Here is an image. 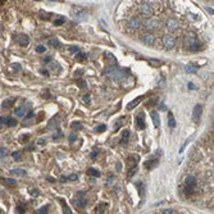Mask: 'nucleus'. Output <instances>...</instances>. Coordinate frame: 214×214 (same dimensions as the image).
<instances>
[{
	"label": "nucleus",
	"mask_w": 214,
	"mask_h": 214,
	"mask_svg": "<svg viewBox=\"0 0 214 214\" xmlns=\"http://www.w3.org/2000/svg\"><path fill=\"white\" fill-rule=\"evenodd\" d=\"M185 42L187 44L190 50H192V51H199L201 49V44L198 41L196 35H195L194 32L186 33V36H185Z\"/></svg>",
	"instance_id": "1"
},
{
	"label": "nucleus",
	"mask_w": 214,
	"mask_h": 214,
	"mask_svg": "<svg viewBox=\"0 0 214 214\" xmlns=\"http://www.w3.org/2000/svg\"><path fill=\"white\" fill-rule=\"evenodd\" d=\"M140 12L144 14V15H151L154 13V9L151 7V4L149 2H142L140 4Z\"/></svg>",
	"instance_id": "2"
},
{
	"label": "nucleus",
	"mask_w": 214,
	"mask_h": 214,
	"mask_svg": "<svg viewBox=\"0 0 214 214\" xmlns=\"http://www.w3.org/2000/svg\"><path fill=\"white\" fill-rule=\"evenodd\" d=\"M163 44L165 46V49H173L174 48V44H176V39L171 35H165L163 37Z\"/></svg>",
	"instance_id": "3"
},
{
	"label": "nucleus",
	"mask_w": 214,
	"mask_h": 214,
	"mask_svg": "<svg viewBox=\"0 0 214 214\" xmlns=\"http://www.w3.org/2000/svg\"><path fill=\"white\" fill-rule=\"evenodd\" d=\"M15 41L20 44L21 46H27L30 44V37L27 35H23V33H20L15 36Z\"/></svg>",
	"instance_id": "4"
},
{
	"label": "nucleus",
	"mask_w": 214,
	"mask_h": 214,
	"mask_svg": "<svg viewBox=\"0 0 214 214\" xmlns=\"http://www.w3.org/2000/svg\"><path fill=\"white\" fill-rule=\"evenodd\" d=\"M201 113H203V105L201 104H196L194 107V109H192V117H194V120H198L200 119V117H201Z\"/></svg>",
	"instance_id": "5"
},
{
	"label": "nucleus",
	"mask_w": 214,
	"mask_h": 214,
	"mask_svg": "<svg viewBox=\"0 0 214 214\" xmlns=\"http://www.w3.org/2000/svg\"><path fill=\"white\" fill-rule=\"evenodd\" d=\"M141 20L138 17H135V18H131L128 22V26H129V28L131 30H137V28H140V26H141Z\"/></svg>",
	"instance_id": "6"
},
{
	"label": "nucleus",
	"mask_w": 214,
	"mask_h": 214,
	"mask_svg": "<svg viewBox=\"0 0 214 214\" xmlns=\"http://www.w3.org/2000/svg\"><path fill=\"white\" fill-rule=\"evenodd\" d=\"M136 126L138 129H144L145 128V116L144 113L141 111V113H138L137 117H136Z\"/></svg>",
	"instance_id": "7"
},
{
	"label": "nucleus",
	"mask_w": 214,
	"mask_h": 214,
	"mask_svg": "<svg viewBox=\"0 0 214 214\" xmlns=\"http://www.w3.org/2000/svg\"><path fill=\"white\" fill-rule=\"evenodd\" d=\"M127 163H128V168L129 169H133V168H137V163H138V156L137 155H131L127 159Z\"/></svg>",
	"instance_id": "8"
},
{
	"label": "nucleus",
	"mask_w": 214,
	"mask_h": 214,
	"mask_svg": "<svg viewBox=\"0 0 214 214\" xmlns=\"http://www.w3.org/2000/svg\"><path fill=\"white\" fill-rule=\"evenodd\" d=\"M141 41H142L144 44H146V45H153L154 41H155V37H154L151 33H144V35L141 36Z\"/></svg>",
	"instance_id": "9"
},
{
	"label": "nucleus",
	"mask_w": 214,
	"mask_h": 214,
	"mask_svg": "<svg viewBox=\"0 0 214 214\" xmlns=\"http://www.w3.org/2000/svg\"><path fill=\"white\" fill-rule=\"evenodd\" d=\"M145 27L147 30H155V28H158L159 27V23H158V21L156 20H146L145 21Z\"/></svg>",
	"instance_id": "10"
},
{
	"label": "nucleus",
	"mask_w": 214,
	"mask_h": 214,
	"mask_svg": "<svg viewBox=\"0 0 214 214\" xmlns=\"http://www.w3.org/2000/svg\"><path fill=\"white\" fill-rule=\"evenodd\" d=\"M180 27V23H178V21L177 20H169L168 22H167V28H168L171 32H173V31H176Z\"/></svg>",
	"instance_id": "11"
},
{
	"label": "nucleus",
	"mask_w": 214,
	"mask_h": 214,
	"mask_svg": "<svg viewBox=\"0 0 214 214\" xmlns=\"http://www.w3.org/2000/svg\"><path fill=\"white\" fill-rule=\"evenodd\" d=\"M72 15L73 17H76V18H85L86 14H85V11L81 8H77V7H74L72 9Z\"/></svg>",
	"instance_id": "12"
},
{
	"label": "nucleus",
	"mask_w": 214,
	"mask_h": 214,
	"mask_svg": "<svg viewBox=\"0 0 214 214\" xmlns=\"http://www.w3.org/2000/svg\"><path fill=\"white\" fill-rule=\"evenodd\" d=\"M145 99V96L144 95H141V96H138V98H136L135 100H132V101H129V103H128V105H127V109L128 110H131V109H133L137 104H140L141 103V101Z\"/></svg>",
	"instance_id": "13"
},
{
	"label": "nucleus",
	"mask_w": 214,
	"mask_h": 214,
	"mask_svg": "<svg viewBox=\"0 0 214 214\" xmlns=\"http://www.w3.org/2000/svg\"><path fill=\"white\" fill-rule=\"evenodd\" d=\"M195 185H196V178L194 177V176H187L185 180V186L186 187H195Z\"/></svg>",
	"instance_id": "14"
},
{
	"label": "nucleus",
	"mask_w": 214,
	"mask_h": 214,
	"mask_svg": "<svg viewBox=\"0 0 214 214\" xmlns=\"http://www.w3.org/2000/svg\"><path fill=\"white\" fill-rule=\"evenodd\" d=\"M159 164V158H155V159H151V160H147V162H145L144 163V165L146 167L147 169H153V168H155V167Z\"/></svg>",
	"instance_id": "15"
},
{
	"label": "nucleus",
	"mask_w": 214,
	"mask_h": 214,
	"mask_svg": "<svg viewBox=\"0 0 214 214\" xmlns=\"http://www.w3.org/2000/svg\"><path fill=\"white\" fill-rule=\"evenodd\" d=\"M128 138H129V131L128 129H124V131L122 132V138H120V145H127L128 142Z\"/></svg>",
	"instance_id": "16"
},
{
	"label": "nucleus",
	"mask_w": 214,
	"mask_h": 214,
	"mask_svg": "<svg viewBox=\"0 0 214 214\" xmlns=\"http://www.w3.org/2000/svg\"><path fill=\"white\" fill-rule=\"evenodd\" d=\"M151 119H153L155 127H159L160 126V119H159V116H158L156 111H151Z\"/></svg>",
	"instance_id": "17"
},
{
	"label": "nucleus",
	"mask_w": 214,
	"mask_h": 214,
	"mask_svg": "<svg viewBox=\"0 0 214 214\" xmlns=\"http://www.w3.org/2000/svg\"><path fill=\"white\" fill-rule=\"evenodd\" d=\"M26 105H22V107H20V108H17L15 109V116L17 117H24V114H26Z\"/></svg>",
	"instance_id": "18"
},
{
	"label": "nucleus",
	"mask_w": 214,
	"mask_h": 214,
	"mask_svg": "<svg viewBox=\"0 0 214 214\" xmlns=\"http://www.w3.org/2000/svg\"><path fill=\"white\" fill-rule=\"evenodd\" d=\"M60 204H62V207H63V212L64 214H72V210L69 209V207L67 205V203L64 199H60Z\"/></svg>",
	"instance_id": "19"
},
{
	"label": "nucleus",
	"mask_w": 214,
	"mask_h": 214,
	"mask_svg": "<svg viewBox=\"0 0 214 214\" xmlns=\"http://www.w3.org/2000/svg\"><path fill=\"white\" fill-rule=\"evenodd\" d=\"M168 126L171 128H174L176 127V119H174V116L172 113L168 114Z\"/></svg>",
	"instance_id": "20"
},
{
	"label": "nucleus",
	"mask_w": 214,
	"mask_h": 214,
	"mask_svg": "<svg viewBox=\"0 0 214 214\" xmlns=\"http://www.w3.org/2000/svg\"><path fill=\"white\" fill-rule=\"evenodd\" d=\"M87 174L92 176V177H100V172L96 171V169H94V168H89L87 169Z\"/></svg>",
	"instance_id": "21"
},
{
	"label": "nucleus",
	"mask_w": 214,
	"mask_h": 214,
	"mask_svg": "<svg viewBox=\"0 0 214 214\" xmlns=\"http://www.w3.org/2000/svg\"><path fill=\"white\" fill-rule=\"evenodd\" d=\"M12 174H15V176H26V171L23 169H20V168H17V169H12L11 171Z\"/></svg>",
	"instance_id": "22"
},
{
	"label": "nucleus",
	"mask_w": 214,
	"mask_h": 214,
	"mask_svg": "<svg viewBox=\"0 0 214 214\" xmlns=\"http://www.w3.org/2000/svg\"><path fill=\"white\" fill-rule=\"evenodd\" d=\"M186 71H187L189 73H196L198 68L195 67L194 64H187V66H186Z\"/></svg>",
	"instance_id": "23"
},
{
	"label": "nucleus",
	"mask_w": 214,
	"mask_h": 214,
	"mask_svg": "<svg viewBox=\"0 0 214 214\" xmlns=\"http://www.w3.org/2000/svg\"><path fill=\"white\" fill-rule=\"evenodd\" d=\"M5 124L9 126V127H14V126H17V120L14 118H7V123Z\"/></svg>",
	"instance_id": "24"
},
{
	"label": "nucleus",
	"mask_w": 214,
	"mask_h": 214,
	"mask_svg": "<svg viewBox=\"0 0 214 214\" xmlns=\"http://www.w3.org/2000/svg\"><path fill=\"white\" fill-rule=\"evenodd\" d=\"M49 44L53 46V48H60V41H59V40L51 39V40H49Z\"/></svg>",
	"instance_id": "25"
},
{
	"label": "nucleus",
	"mask_w": 214,
	"mask_h": 214,
	"mask_svg": "<svg viewBox=\"0 0 214 214\" xmlns=\"http://www.w3.org/2000/svg\"><path fill=\"white\" fill-rule=\"evenodd\" d=\"M107 204H101V205H98L96 207V209H95V214H103V212H104V208L103 207H105Z\"/></svg>",
	"instance_id": "26"
},
{
	"label": "nucleus",
	"mask_w": 214,
	"mask_h": 214,
	"mask_svg": "<svg viewBox=\"0 0 214 214\" xmlns=\"http://www.w3.org/2000/svg\"><path fill=\"white\" fill-rule=\"evenodd\" d=\"M77 60H80V62H82V60H85L86 58H87V55L85 54V53H77Z\"/></svg>",
	"instance_id": "27"
},
{
	"label": "nucleus",
	"mask_w": 214,
	"mask_h": 214,
	"mask_svg": "<svg viewBox=\"0 0 214 214\" xmlns=\"http://www.w3.org/2000/svg\"><path fill=\"white\" fill-rule=\"evenodd\" d=\"M77 207H78V208H81V209L86 208V200H82V199H80V200L77 201Z\"/></svg>",
	"instance_id": "28"
},
{
	"label": "nucleus",
	"mask_w": 214,
	"mask_h": 214,
	"mask_svg": "<svg viewBox=\"0 0 214 214\" xmlns=\"http://www.w3.org/2000/svg\"><path fill=\"white\" fill-rule=\"evenodd\" d=\"M35 214H48V207H42L37 210Z\"/></svg>",
	"instance_id": "29"
},
{
	"label": "nucleus",
	"mask_w": 214,
	"mask_h": 214,
	"mask_svg": "<svg viewBox=\"0 0 214 214\" xmlns=\"http://www.w3.org/2000/svg\"><path fill=\"white\" fill-rule=\"evenodd\" d=\"M13 103H14V99H8V100H5L4 103H3V107H4V108L11 107V104H13Z\"/></svg>",
	"instance_id": "30"
},
{
	"label": "nucleus",
	"mask_w": 214,
	"mask_h": 214,
	"mask_svg": "<svg viewBox=\"0 0 214 214\" xmlns=\"http://www.w3.org/2000/svg\"><path fill=\"white\" fill-rule=\"evenodd\" d=\"M4 182H5L7 185H9V186H15V185H17V181H14L13 178H7Z\"/></svg>",
	"instance_id": "31"
},
{
	"label": "nucleus",
	"mask_w": 214,
	"mask_h": 214,
	"mask_svg": "<svg viewBox=\"0 0 214 214\" xmlns=\"http://www.w3.org/2000/svg\"><path fill=\"white\" fill-rule=\"evenodd\" d=\"M68 51H69L71 54H77V53H78V48H77V46H69V48H68Z\"/></svg>",
	"instance_id": "32"
},
{
	"label": "nucleus",
	"mask_w": 214,
	"mask_h": 214,
	"mask_svg": "<svg viewBox=\"0 0 214 214\" xmlns=\"http://www.w3.org/2000/svg\"><path fill=\"white\" fill-rule=\"evenodd\" d=\"M12 156H13L14 160H20V159H21V153H20V151H14V153L12 154Z\"/></svg>",
	"instance_id": "33"
},
{
	"label": "nucleus",
	"mask_w": 214,
	"mask_h": 214,
	"mask_svg": "<svg viewBox=\"0 0 214 214\" xmlns=\"http://www.w3.org/2000/svg\"><path fill=\"white\" fill-rule=\"evenodd\" d=\"M7 153H8V150L5 147H0V156H2V158L7 156Z\"/></svg>",
	"instance_id": "34"
},
{
	"label": "nucleus",
	"mask_w": 214,
	"mask_h": 214,
	"mask_svg": "<svg viewBox=\"0 0 214 214\" xmlns=\"http://www.w3.org/2000/svg\"><path fill=\"white\" fill-rule=\"evenodd\" d=\"M72 127L76 128V129H82V124L78 123V122H73V123H72Z\"/></svg>",
	"instance_id": "35"
},
{
	"label": "nucleus",
	"mask_w": 214,
	"mask_h": 214,
	"mask_svg": "<svg viewBox=\"0 0 214 214\" xmlns=\"http://www.w3.org/2000/svg\"><path fill=\"white\" fill-rule=\"evenodd\" d=\"M63 22H64L63 18H58V20L54 21V24H55V26H60V24H63Z\"/></svg>",
	"instance_id": "36"
},
{
	"label": "nucleus",
	"mask_w": 214,
	"mask_h": 214,
	"mask_svg": "<svg viewBox=\"0 0 214 214\" xmlns=\"http://www.w3.org/2000/svg\"><path fill=\"white\" fill-rule=\"evenodd\" d=\"M36 51L37 53H44L45 51V48H44L42 45H39V46H36Z\"/></svg>",
	"instance_id": "37"
},
{
	"label": "nucleus",
	"mask_w": 214,
	"mask_h": 214,
	"mask_svg": "<svg viewBox=\"0 0 214 214\" xmlns=\"http://www.w3.org/2000/svg\"><path fill=\"white\" fill-rule=\"evenodd\" d=\"M105 129H107V127H105V126H103V124H101L100 127H96V131H98V132H104Z\"/></svg>",
	"instance_id": "38"
},
{
	"label": "nucleus",
	"mask_w": 214,
	"mask_h": 214,
	"mask_svg": "<svg viewBox=\"0 0 214 214\" xmlns=\"http://www.w3.org/2000/svg\"><path fill=\"white\" fill-rule=\"evenodd\" d=\"M77 83H78V85H80V87H81V89H85V87H86V83H85V81H82V80H80V81H78Z\"/></svg>",
	"instance_id": "39"
},
{
	"label": "nucleus",
	"mask_w": 214,
	"mask_h": 214,
	"mask_svg": "<svg viewBox=\"0 0 214 214\" xmlns=\"http://www.w3.org/2000/svg\"><path fill=\"white\" fill-rule=\"evenodd\" d=\"M77 178H78V176H77V174H71L69 177H68V180H69V181H76Z\"/></svg>",
	"instance_id": "40"
},
{
	"label": "nucleus",
	"mask_w": 214,
	"mask_h": 214,
	"mask_svg": "<svg viewBox=\"0 0 214 214\" xmlns=\"http://www.w3.org/2000/svg\"><path fill=\"white\" fill-rule=\"evenodd\" d=\"M96 155H98V151H96V150H94V151L91 153V158H92V159H95Z\"/></svg>",
	"instance_id": "41"
},
{
	"label": "nucleus",
	"mask_w": 214,
	"mask_h": 214,
	"mask_svg": "<svg viewBox=\"0 0 214 214\" xmlns=\"http://www.w3.org/2000/svg\"><path fill=\"white\" fill-rule=\"evenodd\" d=\"M173 212H172V209H165V210H163V214H172Z\"/></svg>",
	"instance_id": "42"
},
{
	"label": "nucleus",
	"mask_w": 214,
	"mask_h": 214,
	"mask_svg": "<svg viewBox=\"0 0 214 214\" xmlns=\"http://www.w3.org/2000/svg\"><path fill=\"white\" fill-rule=\"evenodd\" d=\"M7 123V118H0V124H5Z\"/></svg>",
	"instance_id": "43"
},
{
	"label": "nucleus",
	"mask_w": 214,
	"mask_h": 214,
	"mask_svg": "<svg viewBox=\"0 0 214 214\" xmlns=\"http://www.w3.org/2000/svg\"><path fill=\"white\" fill-rule=\"evenodd\" d=\"M74 140H76V135H71V137H69V141H71V142H73Z\"/></svg>",
	"instance_id": "44"
},
{
	"label": "nucleus",
	"mask_w": 214,
	"mask_h": 214,
	"mask_svg": "<svg viewBox=\"0 0 214 214\" xmlns=\"http://www.w3.org/2000/svg\"><path fill=\"white\" fill-rule=\"evenodd\" d=\"M187 87H189L190 90H191V89L194 90V89H195V85H194V83H191V82H190V83H187Z\"/></svg>",
	"instance_id": "45"
},
{
	"label": "nucleus",
	"mask_w": 214,
	"mask_h": 214,
	"mask_svg": "<svg viewBox=\"0 0 214 214\" xmlns=\"http://www.w3.org/2000/svg\"><path fill=\"white\" fill-rule=\"evenodd\" d=\"M83 100H85L86 103H89V101H90V96H89V95H85V98H83Z\"/></svg>",
	"instance_id": "46"
},
{
	"label": "nucleus",
	"mask_w": 214,
	"mask_h": 214,
	"mask_svg": "<svg viewBox=\"0 0 214 214\" xmlns=\"http://www.w3.org/2000/svg\"><path fill=\"white\" fill-rule=\"evenodd\" d=\"M120 169H122V164L118 163V164H117V171H120Z\"/></svg>",
	"instance_id": "47"
},
{
	"label": "nucleus",
	"mask_w": 214,
	"mask_h": 214,
	"mask_svg": "<svg viewBox=\"0 0 214 214\" xmlns=\"http://www.w3.org/2000/svg\"><path fill=\"white\" fill-rule=\"evenodd\" d=\"M50 60H51V57H48V58H45V59H44L45 63H48V62H50Z\"/></svg>",
	"instance_id": "48"
},
{
	"label": "nucleus",
	"mask_w": 214,
	"mask_h": 214,
	"mask_svg": "<svg viewBox=\"0 0 214 214\" xmlns=\"http://www.w3.org/2000/svg\"><path fill=\"white\" fill-rule=\"evenodd\" d=\"M0 32H2V27H0Z\"/></svg>",
	"instance_id": "49"
}]
</instances>
